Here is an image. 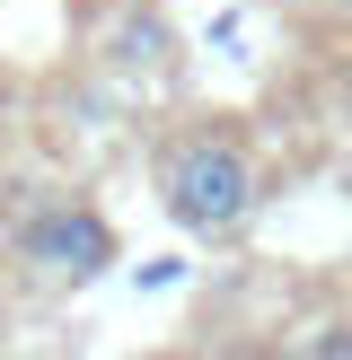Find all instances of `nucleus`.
Here are the masks:
<instances>
[{"mask_svg":"<svg viewBox=\"0 0 352 360\" xmlns=\"http://www.w3.org/2000/svg\"><path fill=\"white\" fill-rule=\"evenodd\" d=\"M150 185H158V211L194 246H238L264 220V167H256L238 123H185V132H168L158 158H150Z\"/></svg>","mask_w":352,"mask_h":360,"instance_id":"f257e3e1","label":"nucleus"},{"mask_svg":"<svg viewBox=\"0 0 352 360\" xmlns=\"http://www.w3.org/2000/svg\"><path fill=\"white\" fill-rule=\"evenodd\" d=\"M9 255L27 264L44 290H88L123 264V238L88 193H35L27 211L9 220Z\"/></svg>","mask_w":352,"mask_h":360,"instance_id":"f03ea898","label":"nucleus"},{"mask_svg":"<svg viewBox=\"0 0 352 360\" xmlns=\"http://www.w3.org/2000/svg\"><path fill=\"white\" fill-rule=\"evenodd\" d=\"M97 62L115 70V79L150 88V79H176V62H185V35L168 27V9H158V0H132V9H123L115 27L97 35Z\"/></svg>","mask_w":352,"mask_h":360,"instance_id":"7ed1b4c3","label":"nucleus"},{"mask_svg":"<svg viewBox=\"0 0 352 360\" xmlns=\"http://www.w3.org/2000/svg\"><path fill=\"white\" fill-rule=\"evenodd\" d=\"M326 105H334V115L352 123V53H344V62H334V79H326Z\"/></svg>","mask_w":352,"mask_h":360,"instance_id":"20e7f679","label":"nucleus"},{"mask_svg":"<svg viewBox=\"0 0 352 360\" xmlns=\"http://www.w3.org/2000/svg\"><path fill=\"white\" fill-rule=\"evenodd\" d=\"M308 360H352V326H326V334H317V352Z\"/></svg>","mask_w":352,"mask_h":360,"instance_id":"39448f33","label":"nucleus"},{"mask_svg":"<svg viewBox=\"0 0 352 360\" xmlns=\"http://www.w3.org/2000/svg\"><path fill=\"white\" fill-rule=\"evenodd\" d=\"M334 193H344V202H352V150H344V167H334Z\"/></svg>","mask_w":352,"mask_h":360,"instance_id":"423d86ee","label":"nucleus"},{"mask_svg":"<svg viewBox=\"0 0 352 360\" xmlns=\"http://www.w3.org/2000/svg\"><path fill=\"white\" fill-rule=\"evenodd\" d=\"M9 105H18V79H9V70H0V115H9Z\"/></svg>","mask_w":352,"mask_h":360,"instance_id":"0eeeda50","label":"nucleus"},{"mask_svg":"<svg viewBox=\"0 0 352 360\" xmlns=\"http://www.w3.org/2000/svg\"><path fill=\"white\" fill-rule=\"evenodd\" d=\"M264 9H326V0H264Z\"/></svg>","mask_w":352,"mask_h":360,"instance_id":"6e6552de","label":"nucleus"}]
</instances>
